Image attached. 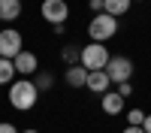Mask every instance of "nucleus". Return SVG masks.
<instances>
[{"mask_svg": "<svg viewBox=\"0 0 151 133\" xmlns=\"http://www.w3.org/2000/svg\"><path fill=\"white\" fill-rule=\"evenodd\" d=\"M0 133H21L15 124H9V121H0Z\"/></svg>", "mask_w": 151, "mask_h": 133, "instance_id": "nucleus-18", "label": "nucleus"}, {"mask_svg": "<svg viewBox=\"0 0 151 133\" xmlns=\"http://www.w3.org/2000/svg\"><path fill=\"white\" fill-rule=\"evenodd\" d=\"M12 79H15V64L9 58H0V85H12Z\"/></svg>", "mask_w": 151, "mask_h": 133, "instance_id": "nucleus-13", "label": "nucleus"}, {"mask_svg": "<svg viewBox=\"0 0 151 133\" xmlns=\"http://www.w3.org/2000/svg\"><path fill=\"white\" fill-rule=\"evenodd\" d=\"M109 85H112V79H109L106 70H94V73H88V82H85L88 91H94V94H106Z\"/></svg>", "mask_w": 151, "mask_h": 133, "instance_id": "nucleus-8", "label": "nucleus"}, {"mask_svg": "<svg viewBox=\"0 0 151 133\" xmlns=\"http://www.w3.org/2000/svg\"><path fill=\"white\" fill-rule=\"evenodd\" d=\"M127 121H130V127H142L145 112H142V109H130V112H127Z\"/></svg>", "mask_w": 151, "mask_h": 133, "instance_id": "nucleus-15", "label": "nucleus"}, {"mask_svg": "<svg viewBox=\"0 0 151 133\" xmlns=\"http://www.w3.org/2000/svg\"><path fill=\"white\" fill-rule=\"evenodd\" d=\"M67 85H70V88H85V82H88V70L82 67V64H76V67H70L67 70Z\"/></svg>", "mask_w": 151, "mask_h": 133, "instance_id": "nucleus-11", "label": "nucleus"}, {"mask_svg": "<svg viewBox=\"0 0 151 133\" xmlns=\"http://www.w3.org/2000/svg\"><path fill=\"white\" fill-rule=\"evenodd\" d=\"M88 6H91V9L97 12V15H100V12H103V0H91V3H88Z\"/></svg>", "mask_w": 151, "mask_h": 133, "instance_id": "nucleus-19", "label": "nucleus"}, {"mask_svg": "<svg viewBox=\"0 0 151 133\" xmlns=\"http://www.w3.org/2000/svg\"><path fill=\"white\" fill-rule=\"evenodd\" d=\"M79 58H82V48H76V45H67V48H64V60H67L70 67L79 64Z\"/></svg>", "mask_w": 151, "mask_h": 133, "instance_id": "nucleus-14", "label": "nucleus"}, {"mask_svg": "<svg viewBox=\"0 0 151 133\" xmlns=\"http://www.w3.org/2000/svg\"><path fill=\"white\" fill-rule=\"evenodd\" d=\"M36 88H40V91H48V88H52V76H48V73H40V76H36Z\"/></svg>", "mask_w": 151, "mask_h": 133, "instance_id": "nucleus-16", "label": "nucleus"}, {"mask_svg": "<svg viewBox=\"0 0 151 133\" xmlns=\"http://www.w3.org/2000/svg\"><path fill=\"white\" fill-rule=\"evenodd\" d=\"M18 52H24L21 48V33L15 27H6V30H0V58H15Z\"/></svg>", "mask_w": 151, "mask_h": 133, "instance_id": "nucleus-6", "label": "nucleus"}, {"mask_svg": "<svg viewBox=\"0 0 151 133\" xmlns=\"http://www.w3.org/2000/svg\"><path fill=\"white\" fill-rule=\"evenodd\" d=\"M36 100H40V88L33 85V79H21V82H12L9 85V103L15 106L18 112L33 109Z\"/></svg>", "mask_w": 151, "mask_h": 133, "instance_id": "nucleus-1", "label": "nucleus"}, {"mask_svg": "<svg viewBox=\"0 0 151 133\" xmlns=\"http://www.w3.org/2000/svg\"><path fill=\"white\" fill-rule=\"evenodd\" d=\"M118 94L124 97V100H127V97L133 94V85H130V82H121V85H118Z\"/></svg>", "mask_w": 151, "mask_h": 133, "instance_id": "nucleus-17", "label": "nucleus"}, {"mask_svg": "<svg viewBox=\"0 0 151 133\" xmlns=\"http://www.w3.org/2000/svg\"><path fill=\"white\" fill-rule=\"evenodd\" d=\"M21 133H40V130H21Z\"/></svg>", "mask_w": 151, "mask_h": 133, "instance_id": "nucleus-22", "label": "nucleus"}, {"mask_svg": "<svg viewBox=\"0 0 151 133\" xmlns=\"http://www.w3.org/2000/svg\"><path fill=\"white\" fill-rule=\"evenodd\" d=\"M40 12H42V18L48 21V24H67V18H70V6H67V0H42V6H40Z\"/></svg>", "mask_w": 151, "mask_h": 133, "instance_id": "nucleus-5", "label": "nucleus"}, {"mask_svg": "<svg viewBox=\"0 0 151 133\" xmlns=\"http://www.w3.org/2000/svg\"><path fill=\"white\" fill-rule=\"evenodd\" d=\"M12 64H15V73H21V76H33L36 73V67H40V60H36V55L33 52H18L15 58H12Z\"/></svg>", "mask_w": 151, "mask_h": 133, "instance_id": "nucleus-7", "label": "nucleus"}, {"mask_svg": "<svg viewBox=\"0 0 151 133\" xmlns=\"http://www.w3.org/2000/svg\"><path fill=\"white\" fill-rule=\"evenodd\" d=\"M142 130H145V133H151V115H145V121H142Z\"/></svg>", "mask_w": 151, "mask_h": 133, "instance_id": "nucleus-21", "label": "nucleus"}, {"mask_svg": "<svg viewBox=\"0 0 151 133\" xmlns=\"http://www.w3.org/2000/svg\"><path fill=\"white\" fill-rule=\"evenodd\" d=\"M21 15V0H0V21H15Z\"/></svg>", "mask_w": 151, "mask_h": 133, "instance_id": "nucleus-12", "label": "nucleus"}, {"mask_svg": "<svg viewBox=\"0 0 151 133\" xmlns=\"http://www.w3.org/2000/svg\"><path fill=\"white\" fill-rule=\"evenodd\" d=\"M121 133H145V130H142V127H130V124H127V127H124Z\"/></svg>", "mask_w": 151, "mask_h": 133, "instance_id": "nucleus-20", "label": "nucleus"}, {"mask_svg": "<svg viewBox=\"0 0 151 133\" xmlns=\"http://www.w3.org/2000/svg\"><path fill=\"white\" fill-rule=\"evenodd\" d=\"M115 33H118V18L106 15V12L94 15L91 24H88V36H91V42H103L106 45V40H112Z\"/></svg>", "mask_w": 151, "mask_h": 133, "instance_id": "nucleus-2", "label": "nucleus"}, {"mask_svg": "<svg viewBox=\"0 0 151 133\" xmlns=\"http://www.w3.org/2000/svg\"><path fill=\"white\" fill-rule=\"evenodd\" d=\"M109 48L103 45V42H88V45H82V58H79V64L88 70V73H94V70H106V64H109Z\"/></svg>", "mask_w": 151, "mask_h": 133, "instance_id": "nucleus-3", "label": "nucleus"}, {"mask_svg": "<svg viewBox=\"0 0 151 133\" xmlns=\"http://www.w3.org/2000/svg\"><path fill=\"white\" fill-rule=\"evenodd\" d=\"M130 3L133 0H103V12L112 15V18H121V15L130 12Z\"/></svg>", "mask_w": 151, "mask_h": 133, "instance_id": "nucleus-10", "label": "nucleus"}, {"mask_svg": "<svg viewBox=\"0 0 151 133\" xmlns=\"http://www.w3.org/2000/svg\"><path fill=\"white\" fill-rule=\"evenodd\" d=\"M103 112L106 115H121L124 112V97L115 91V94H112V91H106L103 94Z\"/></svg>", "mask_w": 151, "mask_h": 133, "instance_id": "nucleus-9", "label": "nucleus"}, {"mask_svg": "<svg viewBox=\"0 0 151 133\" xmlns=\"http://www.w3.org/2000/svg\"><path fill=\"white\" fill-rule=\"evenodd\" d=\"M106 73H109V79L115 82V85L130 82V76H133V60L124 58V55H112L109 64H106Z\"/></svg>", "mask_w": 151, "mask_h": 133, "instance_id": "nucleus-4", "label": "nucleus"}]
</instances>
